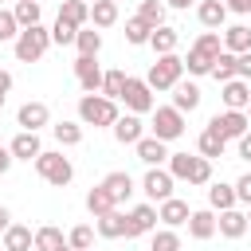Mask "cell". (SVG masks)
Instances as JSON below:
<instances>
[{"label": "cell", "mask_w": 251, "mask_h": 251, "mask_svg": "<svg viewBox=\"0 0 251 251\" xmlns=\"http://www.w3.org/2000/svg\"><path fill=\"white\" fill-rule=\"evenodd\" d=\"M188 204L184 200H176V196H169V200H161V208H157V220L165 224V227H180V224H188Z\"/></svg>", "instance_id": "44dd1931"}, {"label": "cell", "mask_w": 251, "mask_h": 251, "mask_svg": "<svg viewBox=\"0 0 251 251\" xmlns=\"http://www.w3.org/2000/svg\"><path fill=\"white\" fill-rule=\"evenodd\" d=\"M118 102H126V110L129 114H149L153 110V90H149V82L145 78H126V90H122V98Z\"/></svg>", "instance_id": "ba28073f"}, {"label": "cell", "mask_w": 251, "mask_h": 251, "mask_svg": "<svg viewBox=\"0 0 251 251\" xmlns=\"http://www.w3.org/2000/svg\"><path fill=\"white\" fill-rule=\"evenodd\" d=\"M196 20H200L208 31H220L224 20H227V4H224V0H200V4H196Z\"/></svg>", "instance_id": "d6986e66"}, {"label": "cell", "mask_w": 251, "mask_h": 251, "mask_svg": "<svg viewBox=\"0 0 251 251\" xmlns=\"http://www.w3.org/2000/svg\"><path fill=\"white\" fill-rule=\"evenodd\" d=\"M126 78H129L126 71H106V75H102V94L118 102V98H122V90H126Z\"/></svg>", "instance_id": "74e56055"}, {"label": "cell", "mask_w": 251, "mask_h": 251, "mask_svg": "<svg viewBox=\"0 0 251 251\" xmlns=\"http://www.w3.org/2000/svg\"><path fill=\"white\" fill-rule=\"evenodd\" d=\"M157 227V208L153 204H137L126 212V239H137V235H149Z\"/></svg>", "instance_id": "7c38bea8"}, {"label": "cell", "mask_w": 251, "mask_h": 251, "mask_svg": "<svg viewBox=\"0 0 251 251\" xmlns=\"http://www.w3.org/2000/svg\"><path fill=\"white\" fill-rule=\"evenodd\" d=\"M208 129H212V133H220L224 141H235V137H243V133L251 129V122H247V114H243V110H224V114H216V118L208 122Z\"/></svg>", "instance_id": "9c48e42d"}, {"label": "cell", "mask_w": 251, "mask_h": 251, "mask_svg": "<svg viewBox=\"0 0 251 251\" xmlns=\"http://www.w3.org/2000/svg\"><path fill=\"white\" fill-rule=\"evenodd\" d=\"M235 78H251V51L235 55Z\"/></svg>", "instance_id": "bcb514c9"}, {"label": "cell", "mask_w": 251, "mask_h": 251, "mask_svg": "<svg viewBox=\"0 0 251 251\" xmlns=\"http://www.w3.org/2000/svg\"><path fill=\"white\" fill-rule=\"evenodd\" d=\"M235 145H239V157H243V161H251V129H247L243 137H235Z\"/></svg>", "instance_id": "7dc6e473"}, {"label": "cell", "mask_w": 251, "mask_h": 251, "mask_svg": "<svg viewBox=\"0 0 251 251\" xmlns=\"http://www.w3.org/2000/svg\"><path fill=\"white\" fill-rule=\"evenodd\" d=\"M235 200H239V204H251V173H243V176L235 180Z\"/></svg>", "instance_id": "f6af8a7d"}, {"label": "cell", "mask_w": 251, "mask_h": 251, "mask_svg": "<svg viewBox=\"0 0 251 251\" xmlns=\"http://www.w3.org/2000/svg\"><path fill=\"white\" fill-rule=\"evenodd\" d=\"M94 231H98L102 239H122V235H126V216H122L118 208H110L106 216H94Z\"/></svg>", "instance_id": "7402d4cb"}, {"label": "cell", "mask_w": 251, "mask_h": 251, "mask_svg": "<svg viewBox=\"0 0 251 251\" xmlns=\"http://www.w3.org/2000/svg\"><path fill=\"white\" fill-rule=\"evenodd\" d=\"M8 90H12V75L0 71V110H4V102H8Z\"/></svg>", "instance_id": "c3c4849f"}, {"label": "cell", "mask_w": 251, "mask_h": 251, "mask_svg": "<svg viewBox=\"0 0 251 251\" xmlns=\"http://www.w3.org/2000/svg\"><path fill=\"white\" fill-rule=\"evenodd\" d=\"M110 129H114V137H118L122 145H137V141L145 137V126H141L137 114H118V122H114Z\"/></svg>", "instance_id": "2e32d148"}, {"label": "cell", "mask_w": 251, "mask_h": 251, "mask_svg": "<svg viewBox=\"0 0 251 251\" xmlns=\"http://www.w3.org/2000/svg\"><path fill=\"white\" fill-rule=\"evenodd\" d=\"M86 4H94V0H86Z\"/></svg>", "instance_id": "9f6ffc18"}, {"label": "cell", "mask_w": 251, "mask_h": 251, "mask_svg": "<svg viewBox=\"0 0 251 251\" xmlns=\"http://www.w3.org/2000/svg\"><path fill=\"white\" fill-rule=\"evenodd\" d=\"M75 35H78V27H75V24H67V20H55V27H51V43L67 47V43H75Z\"/></svg>", "instance_id": "7bdbcfd3"}, {"label": "cell", "mask_w": 251, "mask_h": 251, "mask_svg": "<svg viewBox=\"0 0 251 251\" xmlns=\"http://www.w3.org/2000/svg\"><path fill=\"white\" fill-rule=\"evenodd\" d=\"M12 16H16V24H20V27H31V24H39V0H16Z\"/></svg>", "instance_id": "836d02e7"}, {"label": "cell", "mask_w": 251, "mask_h": 251, "mask_svg": "<svg viewBox=\"0 0 251 251\" xmlns=\"http://www.w3.org/2000/svg\"><path fill=\"white\" fill-rule=\"evenodd\" d=\"M0 251H4V247H0Z\"/></svg>", "instance_id": "680465c9"}, {"label": "cell", "mask_w": 251, "mask_h": 251, "mask_svg": "<svg viewBox=\"0 0 251 251\" xmlns=\"http://www.w3.org/2000/svg\"><path fill=\"white\" fill-rule=\"evenodd\" d=\"M180 75H184V59L176 51H169V55H157V63L149 67L145 82H149V90H173L180 82Z\"/></svg>", "instance_id": "277c9868"}, {"label": "cell", "mask_w": 251, "mask_h": 251, "mask_svg": "<svg viewBox=\"0 0 251 251\" xmlns=\"http://www.w3.org/2000/svg\"><path fill=\"white\" fill-rule=\"evenodd\" d=\"M51 47V31L43 24H31V27H20V35L12 39V51L20 63H39Z\"/></svg>", "instance_id": "7a4b0ae2"}, {"label": "cell", "mask_w": 251, "mask_h": 251, "mask_svg": "<svg viewBox=\"0 0 251 251\" xmlns=\"http://www.w3.org/2000/svg\"><path fill=\"white\" fill-rule=\"evenodd\" d=\"M149 24L141 20V16H133V20H126V43H133V47H141V43H149Z\"/></svg>", "instance_id": "d590c367"}, {"label": "cell", "mask_w": 251, "mask_h": 251, "mask_svg": "<svg viewBox=\"0 0 251 251\" xmlns=\"http://www.w3.org/2000/svg\"><path fill=\"white\" fill-rule=\"evenodd\" d=\"M35 247V231L24 224H8L4 227V251H31Z\"/></svg>", "instance_id": "cb8c5ba5"}, {"label": "cell", "mask_w": 251, "mask_h": 251, "mask_svg": "<svg viewBox=\"0 0 251 251\" xmlns=\"http://www.w3.org/2000/svg\"><path fill=\"white\" fill-rule=\"evenodd\" d=\"M20 35V24H16V16L8 12V8H0V43H12Z\"/></svg>", "instance_id": "ee69618b"}, {"label": "cell", "mask_w": 251, "mask_h": 251, "mask_svg": "<svg viewBox=\"0 0 251 251\" xmlns=\"http://www.w3.org/2000/svg\"><path fill=\"white\" fill-rule=\"evenodd\" d=\"M247 227H251V204H247Z\"/></svg>", "instance_id": "db71d44e"}, {"label": "cell", "mask_w": 251, "mask_h": 251, "mask_svg": "<svg viewBox=\"0 0 251 251\" xmlns=\"http://www.w3.org/2000/svg\"><path fill=\"white\" fill-rule=\"evenodd\" d=\"M51 133H55L59 145H78L82 141V126L78 122H59V126H51Z\"/></svg>", "instance_id": "f35d334b"}, {"label": "cell", "mask_w": 251, "mask_h": 251, "mask_svg": "<svg viewBox=\"0 0 251 251\" xmlns=\"http://www.w3.org/2000/svg\"><path fill=\"white\" fill-rule=\"evenodd\" d=\"M208 204H212V212H224V208H235L239 200H235V184H212L208 188Z\"/></svg>", "instance_id": "f546056e"}, {"label": "cell", "mask_w": 251, "mask_h": 251, "mask_svg": "<svg viewBox=\"0 0 251 251\" xmlns=\"http://www.w3.org/2000/svg\"><path fill=\"white\" fill-rule=\"evenodd\" d=\"M55 251H75V247H67V243H63V247H55Z\"/></svg>", "instance_id": "f5cc1de1"}, {"label": "cell", "mask_w": 251, "mask_h": 251, "mask_svg": "<svg viewBox=\"0 0 251 251\" xmlns=\"http://www.w3.org/2000/svg\"><path fill=\"white\" fill-rule=\"evenodd\" d=\"M173 106H176L180 114H192V110L200 106V86H196V82H184V78H180V82L173 86Z\"/></svg>", "instance_id": "d4e9b609"}, {"label": "cell", "mask_w": 251, "mask_h": 251, "mask_svg": "<svg viewBox=\"0 0 251 251\" xmlns=\"http://www.w3.org/2000/svg\"><path fill=\"white\" fill-rule=\"evenodd\" d=\"M224 149H227V141H224L220 133H212V129H204V133L196 137V153H200V157H208V161L224 157Z\"/></svg>", "instance_id": "f1b7e54d"}, {"label": "cell", "mask_w": 251, "mask_h": 251, "mask_svg": "<svg viewBox=\"0 0 251 251\" xmlns=\"http://www.w3.org/2000/svg\"><path fill=\"white\" fill-rule=\"evenodd\" d=\"M102 67H98V55H78L75 59V78H78V86L86 90V94H98L102 90Z\"/></svg>", "instance_id": "8fae6325"}, {"label": "cell", "mask_w": 251, "mask_h": 251, "mask_svg": "<svg viewBox=\"0 0 251 251\" xmlns=\"http://www.w3.org/2000/svg\"><path fill=\"white\" fill-rule=\"evenodd\" d=\"M169 173L173 180H188V184H212V161L208 157H188V153H169Z\"/></svg>", "instance_id": "3957f363"}, {"label": "cell", "mask_w": 251, "mask_h": 251, "mask_svg": "<svg viewBox=\"0 0 251 251\" xmlns=\"http://www.w3.org/2000/svg\"><path fill=\"white\" fill-rule=\"evenodd\" d=\"M35 173L47 180V184H55V188H63V184H71V176H75V165L63 157V153H39L35 157Z\"/></svg>", "instance_id": "8992f818"}, {"label": "cell", "mask_w": 251, "mask_h": 251, "mask_svg": "<svg viewBox=\"0 0 251 251\" xmlns=\"http://www.w3.org/2000/svg\"><path fill=\"white\" fill-rule=\"evenodd\" d=\"M90 20H94V27H114L118 24V0H94Z\"/></svg>", "instance_id": "4dcf8cb0"}, {"label": "cell", "mask_w": 251, "mask_h": 251, "mask_svg": "<svg viewBox=\"0 0 251 251\" xmlns=\"http://www.w3.org/2000/svg\"><path fill=\"white\" fill-rule=\"evenodd\" d=\"M78 118L82 126H114L118 122V102L106 94H82L78 98Z\"/></svg>", "instance_id": "5b68a950"}, {"label": "cell", "mask_w": 251, "mask_h": 251, "mask_svg": "<svg viewBox=\"0 0 251 251\" xmlns=\"http://www.w3.org/2000/svg\"><path fill=\"white\" fill-rule=\"evenodd\" d=\"M67 243V235L55 227V224H43L39 231H35V251H55V247H63Z\"/></svg>", "instance_id": "1f68e13d"}, {"label": "cell", "mask_w": 251, "mask_h": 251, "mask_svg": "<svg viewBox=\"0 0 251 251\" xmlns=\"http://www.w3.org/2000/svg\"><path fill=\"white\" fill-rule=\"evenodd\" d=\"M149 251H180V235L173 231V227H153V243H149Z\"/></svg>", "instance_id": "60d3db41"}, {"label": "cell", "mask_w": 251, "mask_h": 251, "mask_svg": "<svg viewBox=\"0 0 251 251\" xmlns=\"http://www.w3.org/2000/svg\"><path fill=\"white\" fill-rule=\"evenodd\" d=\"M243 114H247V122H251V102H247V110H243Z\"/></svg>", "instance_id": "11a10c76"}, {"label": "cell", "mask_w": 251, "mask_h": 251, "mask_svg": "<svg viewBox=\"0 0 251 251\" xmlns=\"http://www.w3.org/2000/svg\"><path fill=\"white\" fill-rule=\"evenodd\" d=\"M8 153H12V161H35V157L43 153V145H39V133H31V129H20V133L12 137V145H8Z\"/></svg>", "instance_id": "9a60e30c"}, {"label": "cell", "mask_w": 251, "mask_h": 251, "mask_svg": "<svg viewBox=\"0 0 251 251\" xmlns=\"http://www.w3.org/2000/svg\"><path fill=\"white\" fill-rule=\"evenodd\" d=\"M102 188L110 192V200H114V204H126V200L133 196V176H129L126 169H114V173H106Z\"/></svg>", "instance_id": "e0dca14e"}, {"label": "cell", "mask_w": 251, "mask_h": 251, "mask_svg": "<svg viewBox=\"0 0 251 251\" xmlns=\"http://www.w3.org/2000/svg\"><path fill=\"white\" fill-rule=\"evenodd\" d=\"M67 247H75V251H90V247H94V227H90V224H78V227H71V235H67Z\"/></svg>", "instance_id": "ab89813d"}, {"label": "cell", "mask_w": 251, "mask_h": 251, "mask_svg": "<svg viewBox=\"0 0 251 251\" xmlns=\"http://www.w3.org/2000/svg\"><path fill=\"white\" fill-rule=\"evenodd\" d=\"M8 224H12V212H8V208H4V204H0V231H4V227H8Z\"/></svg>", "instance_id": "f907efd6"}, {"label": "cell", "mask_w": 251, "mask_h": 251, "mask_svg": "<svg viewBox=\"0 0 251 251\" xmlns=\"http://www.w3.org/2000/svg\"><path fill=\"white\" fill-rule=\"evenodd\" d=\"M220 98H224L227 110H247V102H251L247 78H227V82H220Z\"/></svg>", "instance_id": "5bb4252c"}, {"label": "cell", "mask_w": 251, "mask_h": 251, "mask_svg": "<svg viewBox=\"0 0 251 251\" xmlns=\"http://www.w3.org/2000/svg\"><path fill=\"white\" fill-rule=\"evenodd\" d=\"M141 192L149 196V204H161L173 196V173L161 169V165H149V173L141 176Z\"/></svg>", "instance_id": "30bf717a"}, {"label": "cell", "mask_w": 251, "mask_h": 251, "mask_svg": "<svg viewBox=\"0 0 251 251\" xmlns=\"http://www.w3.org/2000/svg\"><path fill=\"white\" fill-rule=\"evenodd\" d=\"M224 51H231V55H239V51H251V27H243V24H231V27L224 31Z\"/></svg>", "instance_id": "83f0119b"}, {"label": "cell", "mask_w": 251, "mask_h": 251, "mask_svg": "<svg viewBox=\"0 0 251 251\" xmlns=\"http://www.w3.org/2000/svg\"><path fill=\"white\" fill-rule=\"evenodd\" d=\"M188 235H192V239H212V235H216V212H212V208L188 212Z\"/></svg>", "instance_id": "603a6c76"}, {"label": "cell", "mask_w": 251, "mask_h": 251, "mask_svg": "<svg viewBox=\"0 0 251 251\" xmlns=\"http://www.w3.org/2000/svg\"><path fill=\"white\" fill-rule=\"evenodd\" d=\"M212 78H216V82L235 78V55H231V51H220V55H216V63H212Z\"/></svg>", "instance_id": "8d00e7d4"}, {"label": "cell", "mask_w": 251, "mask_h": 251, "mask_svg": "<svg viewBox=\"0 0 251 251\" xmlns=\"http://www.w3.org/2000/svg\"><path fill=\"white\" fill-rule=\"evenodd\" d=\"M188 4H192V0H165V8H180V12H184Z\"/></svg>", "instance_id": "816d5d0a"}, {"label": "cell", "mask_w": 251, "mask_h": 251, "mask_svg": "<svg viewBox=\"0 0 251 251\" xmlns=\"http://www.w3.org/2000/svg\"><path fill=\"white\" fill-rule=\"evenodd\" d=\"M220 51H224L220 31H200V35H196V43L188 47L184 71H188V75H212V63H216V55H220Z\"/></svg>", "instance_id": "6da1fadb"}, {"label": "cell", "mask_w": 251, "mask_h": 251, "mask_svg": "<svg viewBox=\"0 0 251 251\" xmlns=\"http://www.w3.org/2000/svg\"><path fill=\"white\" fill-rule=\"evenodd\" d=\"M86 208H90V216H106L110 208H118L114 200H110V192L102 188V184H94L90 192H86Z\"/></svg>", "instance_id": "d6a6232c"}, {"label": "cell", "mask_w": 251, "mask_h": 251, "mask_svg": "<svg viewBox=\"0 0 251 251\" xmlns=\"http://www.w3.org/2000/svg\"><path fill=\"white\" fill-rule=\"evenodd\" d=\"M0 4H4V0H0Z\"/></svg>", "instance_id": "6f0895ef"}, {"label": "cell", "mask_w": 251, "mask_h": 251, "mask_svg": "<svg viewBox=\"0 0 251 251\" xmlns=\"http://www.w3.org/2000/svg\"><path fill=\"white\" fill-rule=\"evenodd\" d=\"M176 43H180V35H176V27H169V24H161V27H153V31H149V47H153L157 55L176 51Z\"/></svg>", "instance_id": "484cf974"}, {"label": "cell", "mask_w": 251, "mask_h": 251, "mask_svg": "<svg viewBox=\"0 0 251 251\" xmlns=\"http://www.w3.org/2000/svg\"><path fill=\"white\" fill-rule=\"evenodd\" d=\"M47 122H51V110H47V102H24V106L16 110V126H20V129H31V133H39Z\"/></svg>", "instance_id": "4fadbf2b"}, {"label": "cell", "mask_w": 251, "mask_h": 251, "mask_svg": "<svg viewBox=\"0 0 251 251\" xmlns=\"http://www.w3.org/2000/svg\"><path fill=\"white\" fill-rule=\"evenodd\" d=\"M8 169H12V153H8V149H4V145H0V176H4V173H8Z\"/></svg>", "instance_id": "681fc988"}, {"label": "cell", "mask_w": 251, "mask_h": 251, "mask_svg": "<svg viewBox=\"0 0 251 251\" xmlns=\"http://www.w3.org/2000/svg\"><path fill=\"white\" fill-rule=\"evenodd\" d=\"M216 231H220L224 239H239V235H247V212H239V208H224L220 220H216Z\"/></svg>", "instance_id": "ac0fdd59"}, {"label": "cell", "mask_w": 251, "mask_h": 251, "mask_svg": "<svg viewBox=\"0 0 251 251\" xmlns=\"http://www.w3.org/2000/svg\"><path fill=\"white\" fill-rule=\"evenodd\" d=\"M137 16H141L149 27H161V24H165V4H161V0H141Z\"/></svg>", "instance_id": "b9f144b4"}, {"label": "cell", "mask_w": 251, "mask_h": 251, "mask_svg": "<svg viewBox=\"0 0 251 251\" xmlns=\"http://www.w3.org/2000/svg\"><path fill=\"white\" fill-rule=\"evenodd\" d=\"M180 133H184V114L176 106H153V137L176 141Z\"/></svg>", "instance_id": "52a82bcc"}, {"label": "cell", "mask_w": 251, "mask_h": 251, "mask_svg": "<svg viewBox=\"0 0 251 251\" xmlns=\"http://www.w3.org/2000/svg\"><path fill=\"white\" fill-rule=\"evenodd\" d=\"M59 20H67L75 27H86L90 24V4L86 0H63L59 4Z\"/></svg>", "instance_id": "4316f807"}, {"label": "cell", "mask_w": 251, "mask_h": 251, "mask_svg": "<svg viewBox=\"0 0 251 251\" xmlns=\"http://www.w3.org/2000/svg\"><path fill=\"white\" fill-rule=\"evenodd\" d=\"M75 47H78V55H98V51H102V31L78 27V35H75Z\"/></svg>", "instance_id": "e575fe53"}, {"label": "cell", "mask_w": 251, "mask_h": 251, "mask_svg": "<svg viewBox=\"0 0 251 251\" xmlns=\"http://www.w3.org/2000/svg\"><path fill=\"white\" fill-rule=\"evenodd\" d=\"M165 145H169V141H161V137L149 133V137H141L133 149H137V161H141V165H161V161H169V149H165Z\"/></svg>", "instance_id": "ffe728a7"}]
</instances>
